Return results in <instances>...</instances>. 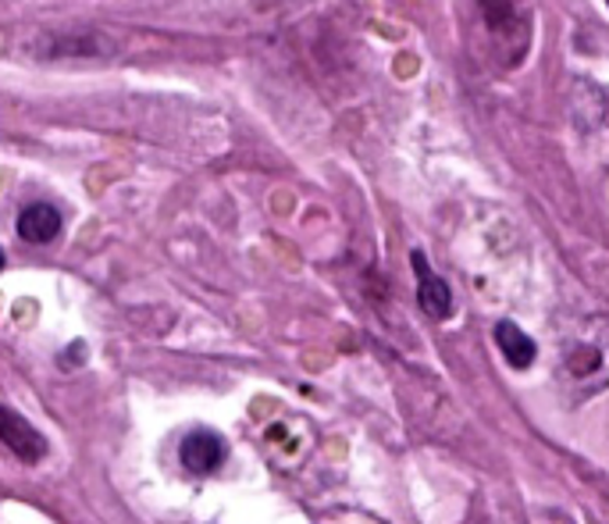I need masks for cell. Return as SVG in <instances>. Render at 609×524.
Listing matches in <instances>:
<instances>
[{"label":"cell","mask_w":609,"mask_h":524,"mask_svg":"<svg viewBox=\"0 0 609 524\" xmlns=\"http://www.w3.org/2000/svg\"><path fill=\"white\" fill-rule=\"evenodd\" d=\"M563 382L581 396L602 393L609 385V318L595 314L566 335L563 343Z\"/></svg>","instance_id":"1"},{"label":"cell","mask_w":609,"mask_h":524,"mask_svg":"<svg viewBox=\"0 0 609 524\" xmlns=\"http://www.w3.org/2000/svg\"><path fill=\"white\" fill-rule=\"evenodd\" d=\"M225 456H228V442L218 432H211V428H193L179 446V461H182V467L189 475L222 472Z\"/></svg>","instance_id":"2"},{"label":"cell","mask_w":609,"mask_h":524,"mask_svg":"<svg viewBox=\"0 0 609 524\" xmlns=\"http://www.w3.org/2000/svg\"><path fill=\"white\" fill-rule=\"evenodd\" d=\"M0 446H8L25 464H36L47 456V439L19 410H11L8 403H0Z\"/></svg>","instance_id":"3"},{"label":"cell","mask_w":609,"mask_h":524,"mask_svg":"<svg viewBox=\"0 0 609 524\" xmlns=\"http://www.w3.org/2000/svg\"><path fill=\"white\" fill-rule=\"evenodd\" d=\"M410 261L417 267V303H421V311L428 318H435V321H445V318L453 314V289L445 286V282L435 272H431L428 258H425L421 250H414Z\"/></svg>","instance_id":"4"},{"label":"cell","mask_w":609,"mask_h":524,"mask_svg":"<svg viewBox=\"0 0 609 524\" xmlns=\"http://www.w3.org/2000/svg\"><path fill=\"white\" fill-rule=\"evenodd\" d=\"M492 335H495L499 354L506 357V365H510V368L524 371V368H532L535 360H538V346H535V340H532V335H527V332H521L517 321H510V318L495 321Z\"/></svg>","instance_id":"5"},{"label":"cell","mask_w":609,"mask_h":524,"mask_svg":"<svg viewBox=\"0 0 609 524\" xmlns=\"http://www.w3.org/2000/svg\"><path fill=\"white\" fill-rule=\"evenodd\" d=\"M19 236L33 247H47L61 236V211L53 204H29L19 214Z\"/></svg>","instance_id":"6"},{"label":"cell","mask_w":609,"mask_h":524,"mask_svg":"<svg viewBox=\"0 0 609 524\" xmlns=\"http://www.w3.org/2000/svg\"><path fill=\"white\" fill-rule=\"evenodd\" d=\"M4 264H8V258H4V250H0V272H4Z\"/></svg>","instance_id":"7"}]
</instances>
